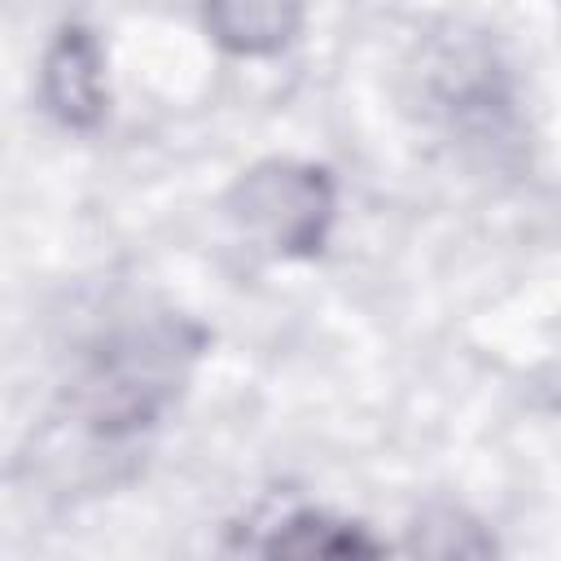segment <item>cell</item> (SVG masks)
<instances>
[{
	"label": "cell",
	"instance_id": "1",
	"mask_svg": "<svg viewBox=\"0 0 561 561\" xmlns=\"http://www.w3.org/2000/svg\"><path fill=\"white\" fill-rule=\"evenodd\" d=\"M329 210L333 193L324 175L298 162L254 167L232 193V215L272 250H311L324 237Z\"/></svg>",
	"mask_w": 561,
	"mask_h": 561
},
{
	"label": "cell",
	"instance_id": "2",
	"mask_svg": "<svg viewBox=\"0 0 561 561\" xmlns=\"http://www.w3.org/2000/svg\"><path fill=\"white\" fill-rule=\"evenodd\" d=\"M44 92L53 110L70 123H88L101 105V75H96V53L79 31H66L57 48L44 61Z\"/></svg>",
	"mask_w": 561,
	"mask_h": 561
},
{
	"label": "cell",
	"instance_id": "3",
	"mask_svg": "<svg viewBox=\"0 0 561 561\" xmlns=\"http://www.w3.org/2000/svg\"><path fill=\"white\" fill-rule=\"evenodd\" d=\"M267 561H373V543L329 517H294L267 539Z\"/></svg>",
	"mask_w": 561,
	"mask_h": 561
},
{
	"label": "cell",
	"instance_id": "4",
	"mask_svg": "<svg viewBox=\"0 0 561 561\" xmlns=\"http://www.w3.org/2000/svg\"><path fill=\"white\" fill-rule=\"evenodd\" d=\"M416 561H495L486 530L460 508H425L412 526Z\"/></svg>",
	"mask_w": 561,
	"mask_h": 561
},
{
	"label": "cell",
	"instance_id": "5",
	"mask_svg": "<svg viewBox=\"0 0 561 561\" xmlns=\"http://www.w3.org/2000/svg\"><path fill=\"white\" fill-rule=\"evenodd\" d=\"M206 22L224 44L245 48V53H263V48H276L289 39L298 13L289 4H215L206 13Z\"/></svg>",
	"mask_w": 561,
	"mask_h": 561
}]
</instances>
